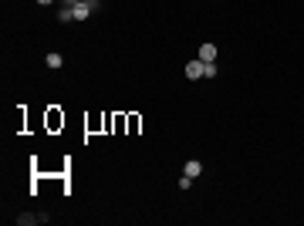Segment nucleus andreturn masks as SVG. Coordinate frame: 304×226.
<instances>
[{"mask_svg": "<svg viewBox=\"0 0 304 226\" xmlns=\"http://www.w3.org/2000/svg\"><path fill=\"white\" fill-rule=\"evenodd\" d=\"M200 172H203V162H196V159H190V162H186V176H193V179H196Z\"/></svg>", "mask_w": 304, "mask_h": 226, "instance_id": "obj_5", "label": "nucleus"}, {"mask_svg": "<svg viewBox=\"0 0 304 226\" xmlns=\"http://www.w3.org/2000/svg\"><path fill=\"white\" fill-rule=\"evenodd\" d=\"M44 64H47L51 71H57L61 64H65V57H61V54H47V57H44Z\"/></svg>", "mask_w": 304, "mask_h": 226, "instance_id": "obj_4", "label": "nucleus"}, {"mask_svg": "<svg viewBox=\"0 0 304 226\" xmlns=\"http://www.w3.org/2000/svg\"><path fill=\"white\" fill-rule=\"evenodd\" d=\"M95 7H98V4H78V7H75V21H88V14L95 11Z\"/></svg>", "mask_w": 304, "mask_h": 226, "instance_id": "obj_3", "label": "nucleus"}, {"mask_svg": "<svg viewBox=\"0 0 304 226\" xmlns=\"http://www.w3.org/2000/svg\"><path fill=\"white\" fill-rule=\"evenodd\" d=\"M186 78H190V81H200V78H206V64H203L200 57L186 64Z\"/></svg>", "mask_w": 304, "mask_h": 226, "instance_id": "obj_1", "label": "nucleus"}, {"mask_svg": "<svg viewBox=\"0 0 304 226\" xmlns=\"http://www.w3.org/2000/svg\"><path fill=\"white\" fill-rule=\"evenodd\" d=\"M57 21H61V24L75 21V7H61V11H57Z\"/></svg>", "mask_w": 304, "mask_h": 226, "instance_id": "obj_6", "label": "nucleus"}, {"mask_svg": "<svg viewBox=\"0 0 304 226\" xmlns=\"http://www.w3.org/2000/svg\"><path fill=\"white\" fill-rule=\"evenodd\" d=\"M81 4H95V0H81Z\"/></svg>", "mask_w": 304, "mask_h": 226, "instance_id": "obj_10", "label": "nucleus"}, {"mask_svg": "<svg viewBox=\"0 0 304 226\" xmlns=\"http://www.w3.org/2000/svg\"><path fill=\"white\" fill-rule=\"evenodd\" d=\"M196 57H200L203 64H213V61H216V47H213V44H203V47H200V54H196Z\"/></svg>", "mask_w": 304, "mask_h": 226, "instance_id": "obj_2", "label": "nucleus"}, {"mask_svg": "<svg viewBox=\"0 0 304 226\" xmlns=\"http://www.w3.org/2000/svg\"><path fill=\"white\" fill-rule=\"evenodd\" d=\"M81 0H61V7H78Z\"/></svg>", "mask_w": 304, "mask_h": 226, "instance_id": "obj_8", "label": "nucleus"}, {"mask_svg": "<svg viewBox=\"0 0 304 226\" xmlns=\"http://www.w3.org/2000/svg\"><path fill=\"white\" fill-rule=\"evenodd\" d=\"M37 4H44V7H47V4H54V0H37Z\"/></svg>", "mask_w": 304, "mask_h": 226, "instance_id": "obj_9", "label": "nucleus"}, {"mask_svg": "<svg viewBox=\"0 0 304 226\" xmlns=\"http://www.w3.org/2000/svg\"><path fill=\"white\" fill-rule=\"evenodd\" d=\"M17 223L27 226V223H47V216H17Z\"/></svg>", "mask_w": 304, "mask_h": 226, "instance_id": "obj_7", "label": "nucleus"}]
</instances>
